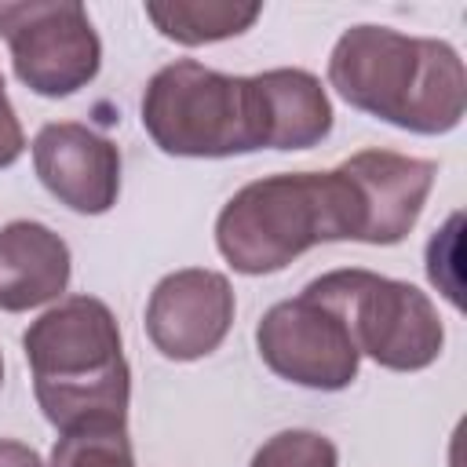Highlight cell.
Returning a JSON list of instances; mask_svg holds the SVG:
<instances>
[{
    "label": "cell",
    "mask_w": 467,
    "mask_h": 467,
    "mask_svg": "<svg viewBox=\"0 0 467 467\" xmlns=\"http://www.w3.org/2000/svg\"><path fill=\"white\" fill-rule=\"evenodd\" d=\"M0 383H4V358H0Z\"/></svg>",
    "instance_id": "18"
},
{
    "label": "cell",
    "mask_w": 467,
    "mask_h": 467,
    "mask_svg": "<svg viewBox=\"0 0 467 467\" xmlns=\"http://www.w3.org/2000/svg\"><path fill=\"white\" fill-rule=\"evenodd\" d=\"M354 201L358 237L365 244H398L416 226L438 164L394 150H361L339 164Z\"/></svg>",
    "instance_id": "8"
},
{
    "label": "cell",
    "mask_w": 467,
    "mask_h": 467,
    "mask_svg": "<svg viewBox=\"0 0 467 467\" xmlns=\"http://www.w3.org/2000/svg\"><path fill=\"white\" fill-rule=\"evenodd\" d=\"M328 84L354 109L416 135L452 131L467 106V73L456 47L387 26L347 29L332 47Z\"/></svg>",
    "instance_id": "1"
},
{
    "label": "cell",
    "mask_w": 467,
    "mask_h": 467,
    "mask_svg": "<svg viewBox=\"0 0 467 467\" xmlns=\"http://www.w3.org/2000/svg\"><path fill=\"white\" fill-rule=\"evenodd\" d=\"M142 128L171 157H234L263 150L252 77L193 58L157 69L142 91Z\"/></svg>",
    "instance_id": "4"
},
{
    "label": "cell",
    "mask_w": 467,
    "mask_h": 467,
    "mask_svg": "<svg viewBox=\"0 0 467 467\" xmlns=\"http://www.w3.org/2000/svg\"><path fill=\"white\" fill-rule=\"evenodd\" d=\"M69 285V248L44 223H7L0 230V310L22 314L58 299Z\"/></svg>",
    "instance_id": "11"
},
{
    "label": "cell",
    "mask_w": 467,
    "mask_h": 467,
    "mask_svg": "<svg viewBox=\"0 0 467 467\" xmlns=\"http://www.w3.org/2000/svg\"><path fill=\"white\" fill-rule=\"evenodd\" d=\"M350 190L332 171H281L241 186L219 212L215 244L237 274H274L321 241H354Z\"/></svg>",
    "instance_id": "3"
},
{
    "label": "cell",
    "mask_w": 467,
    "mask_h": 467,
    "mask_svg": "<svg viewBox=\"0 0 467 467\" xmlns=\"http://www.w3.org/2000/svg\"><path fill=\"white\" fill-rule=\"evenodd\" d=\"M33 164L47 193L80 215H102L117 204L120 150L88 124H44L33 139Z\"/></svg>",
    "instance_id": "10"
},
{
    "label": "cell",
    "mask_w": 467,
    "mask_h": 467,
    "mask_svg": "<svg viewBox=\"0 0 467 467\" xmlns=\"http://www.w3.org/2000/svg\"><path fill=\"white\" fill-rule=\"evenodd\" d=\"M26 150V135H22V124L15 117V106L4 91V77H0V168L15 164Z\"/></svg>",
    "instance_id": "16"
},
{
    "label": "cell",
    "mask_w": 467,
    "mask_h": 467,
    "mask_svg": "<svg viewBox=\"0 0 467 467\" xmlns=\"http://www.w3.org/2000/svg\"><path fill=\"white\" fill-rule=\"evenodd\" d=\"M259 358L270 372L310 390H343L358 376V343L343 306L310 281L296 299L274 303L255 328Z\"/></svg>",
    "instance_id": "6"
},
{
    "label": "cell",
    "mask_w": 467,
    "mask_h": 467,
    "mask_svg": "<svg viewBox=\"0 0 467 467\" xmlns=\"http://www.w3.org/2000/svg\"><path fill=\"white\" fill-rule=\"evenodd\" d=\"M0 467H44V463H40V456L29 445L0 438Z\"/></svg>",
    "instance_id": "17"
},
{
    "label": "cell",
    "mask_w": 467,
    "mask_h": 467,
    "mask_svg": "<svg viewBox=\"0 0 467 467\" xmlns=\"http://www.w3.org/2000/svg\"><path fill=\"white\" fill-rule=\"evenodd\" d=\"M336 463H339L336 445L314 431H281L252 456V467H336Z\"/></svg>",
    "instance_id": "15"
},
{
    "label": "cell",
    "mask_w": 467,
    "mask_h": 467,
    "mask_svg": "<svg viewBox=\"0 0 467 467\" xmlns=\"http://www.w3.org/2000/svg\"><path fill=\"white\" fill-rule=\"evenodd\" d=\"M317 281L343 306L358 354L394 372H420L438 361L445 328L416 285L372 270H332Z\"/></svg>",
    "instance_id": "5"
},
{
    "label": "cell",
    "mask_w": 467,
    "mask_h": 467,
    "mask_svg": "<svg viewBox=\"0 0 467 467\" xmlns=\"http://www.w3.org/2000/svg\"><path fill=\"white\" fill-rule=\"evenodd\" d=\"M259 135L270 150H310L332 131V102L306 69H266L252 77Z\"/></svg>",
    "instance_id": "12"
},
{
    "label": "cell",
    "mask_w": 467,
    "mask_h": 467,
    "mask_svg": "<svg viewBox=\"0 0 467 467\" xmlns=\"http://www.w3.org/2000/svg\"><path fill=\"white\" fill-rule=\"evenodd\" d=\"M234 325V288L215 270H175L146 303V336L171 361L212 354Z\"/></svg>",
    "instance_id": "9"
},
{
    "label": "cell",
    "mask_w": 467,
    "mask_h": 467,
    "mask_svg": "<svg viewBox=\"0 0 467 467\" xmlns=\"http://www.w3.org/2000/svg\"><path fill=\"white\" fill-rule=\"evenodd\" d=\"M47 467H135L128 427L117 420L62 431Z\"/></svg>",
    "instance_id": "14"
},
{
    "label": "cell",
    "mask_w": 467,
    "mask_h": 467,
    "mask_svg": "<svg viewBox=\"0 0 467 467\" xmlns=\"http://www.w3.org/2000/svg\"><path fill=\"white\" fill-rule=\"evenodd\" d=\"M22 347L36 401L58 431L106 420L124 423L131 376L117 317L102 299H62L26 328Z\"/></svg>",
    "instance_id": "2"
},
{
    "label": "cell",
    "mask_w": 467,
    "mask_h": 467,
    "mask_svg": "<svg viewBox=\"0 0 467 467\" xmlns=\"http://www.w3.org/2000/svg\"><path fill=\"white\" fill-rule=\"evenodd\" d=\"M259 4H237V0H150L146 18L179 44H212L244 33L259 18Z\"/></svg>",
    "instance_id": "13"
},
{
    "label": "cell",
    "mask_w": 467,
    "mask_h": 467,
    "mask_svg": "<svg viewBox=\"0 0 467 467\" xmlns=\"http://www.w3.org/2000/svg\"><path fill=\"white\" fill-rule=\"evenodd\" d=\"M0 36L11 47L15 77L47 99L73 95L95 80L102 62L99 33L73 0L0 4Z\"/></svg>",
    "instance_id": "7"
}]
</instances>
